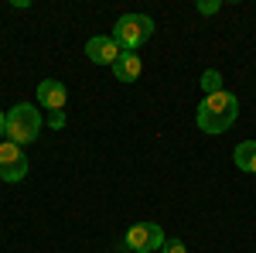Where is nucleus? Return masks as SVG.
<instances>
[{
  "mask_svg": "<svg viewBox=\"0 0 256 253\" xmlns=\"http://www.w3.org/2000/svg\"><path fill=\"white\" fill-rule=\"evenodd\" d=\"M239 120V99L222 89L216 96H205L195 110V123L202 127V134H226Z\"/></svg>",
  "mask_w": 256,
  "mask_h": 253,
  "instance_id": "1",
  "label": "nucleus"
},
{
  "mask_svg": "<svg viewBox=\"0 0 256 253\" xmlns=\"http://www.w3.org/2000/svg\"><path fill=\"white\" fill-rule=\"evenodd\" d=\"M41 123H44V120H41V110L34 103H18V106H10V113H7V134L4 137H10V144L24 147V144L38 140Z\"/></svg>",
  "mask_w": 256,
  "mask_h": 253,
  "instance_id": "2",
  "label": "nucleus"
},
{
  "mask_svg": "<svg viewBox=\"0 0 256 253\" xmlns=\"http://www.w3.org/2000/svg\"><path fill=\"white\" fill-rule=\"evenodd\" d=\"M150 35H154V21L147 18V14H123L110 38L120 45V52H137Z\"/></svg>",
  "mask_w": 256,
  "mask_h": 253,
  "instance_id": "3",
  "label": "nucleus"
},
{
  "mask_svg": "<svg viewBox=\"0 0 256 253\" xmlns=\"http://www.w3.org/2000/svg\"><path fill=\"white\" fill-rule=\"evenodd\" d=\"M160 246H164V229L158 222H134L116 250L120 253H154Z\"/></svg>",
  "mask_w": 256,
  "mask_h": 253,
  "instance_id": "4",
  "label": "nucleus"
},
{
  "mask_svg": "<svg viewBox=\"0 0 256 253\" xmlns=\"http://www.w3.org/2000/svg\"><path fill=\"white\" fill-rule=\"evenodd\" d=\"M24 175H28V154H24V147L4 140V144H0V178L14 185V181H20Z\"/></svg>",
  "mask_w": 256,
  "mask_h": 253,
  "instance_id": "5",
  "label": "nucleus"
},
{
  "mask_svg": "<svg viewBox=\"0 0 256 253\" xmlns=\"http://www.w3.org/2000/svg\"><path fill=\"white\" fill-rule=\"evenodd\" d=\"M86 55L96 62V65H110V69H113L123 52H120V45L113 38H106V35H92V38L86 41Z\"/></svg>",
  "mask_w": 256,
  "mask_h": 253,
  "instance_id": "6",
  "label": "nucleus"
},
{
  "mask_svg": "<svg viewBox=\"0 0 256 253\" xmlns=\"http://www.w3.org/2000/svg\"><path fill=\"white\" fill-rule=\"evenodd\" d=\"M65 99H68V89H65V82H58V79H44V82H38V103L44 106V110H65Z\"/></svg>",
  "mask_w": 256,
  "mask_h": 253,
  "instance_id": "7",
  "label": "nucleus"
},
{
  "mask_svg": "<svg viewBox=\"0 0 256 253\" xmlns=\"http://www.w3.org/2000/svg\"><path fill=\"white\" fill-rule=\"evenodd\" d=\"M140 72H144V62H140V55H134V52H123L116 59V65H113L116 82H137Z\"/></svg>",
  "mask_w": 256,
  "mask_h": 253,
  "instance_id": "8",
  "label": "nucleus"
},
{
  "mask_svg": "<svg viewBox=\"0 0 256 253\" xmlns=\"http://www.w3.org/2000/svg\"><path fill=\"white\" fill-rule=\"evenodd\" d=\"M232 161H236L239 171H246V175H256V140H242V144H236V151H232Z\"/></svg>",
  "mask_w": 256,
  "mask_h": 253,
  "instance_id": "9",
  "label": "nucleus"
},
{
  "mask_svg": "<svg viewBox=\"0 0 256 253\" xmlns=\"http://www.w3.org/2000/svg\"><path fill=\"white\" fill-rule=\"evenodd\" d=\"M202 93H205V96L222 93V72H218V69H205V72H202Z\"/></svg>",
  "mask_w": 256,
  "mask_h": 253,
  "instance_id": "10",
  "label": "nucleus"
},
{
  "mask_svg": "<svg viewBox=\"0 0 256 253\" xmlns=\"http://www.w3.org/2000/svg\"><path fill=\"white\" fill-rule=\"evenodd\" d=\"M195 11H198V14H218V11H222V4H218V0H205V4L198 0Z\"/></svg>",
  "mask_w": 256,
  "mask_h": 253,
  "instance_id": "11",
  "label": "nucleus"
},
{
  "mask_svg": "<svg viewBox=\"0 0 256 253\" xmlns=\"http://www.w3.org/2000/svg\"><path fill=\"white\" fill-rule=\"evenodd\" d=\"M160 253H188V246H184L181 239H164V246H160Z\"/></svg>",
  "mask_w": 256,
  "mask_h": 253,
  "instance_id": "12",
  "label": "nucleus"
},
{
  "mask_svg": "<svg viewBox=\"0 0 256 253\" xmlns=\"http://www.w3.org/2000/svg\"><path fill=\"white\" fill-rule=\"evenodd\" d=\"M48 123H52V127H65V113H62V110H55V113L48 117Z\"/></svg>",
  "mask_w": 256,
  "mask_h": 253,
  "instance_id": "13",
  "label": "nucleus"
},
{
  "mask_svg": "<svg viewBox=\"0 0 256 253\" xmlns=\"http://www.w3.org/2000/svg\"><path fill=\"white\" fill-rule=\"evenodd\" d=\"M7 134V113H4V110H0V137Z\"/></svg>",
  "mask_w": 256,
  "mask_h": 253,
  "instance_id": "14",
  "label": "nucleus"
}]
</instances>
